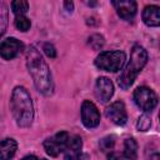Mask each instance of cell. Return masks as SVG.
Listing matches in <instances>:
<instances>
[{"mask_svg":"<svg viewBox=\"0 0 160 160\" xmlns=\"http://www.w3.org/2000/svg\"><path fill=\"white\" fill-rule=\"evenodd\" d=\"M105 115L116 125H124L128 120V112L122 101H115L110 106H108L105 110Z\"/></svg>","mask_w":160,"mask_h":160,"instance_id":"obj_10","label":"cell"},{"mask_svg":"<svg viewBox=\"0 0 160 160\" xmlns=\"http://www.w3.org/2000/svg\"><path fill=\"white\" fill-rule=\"evenodd\" d=\"M18 150V142L14 139H4L0 141V160H10Z\"/></svg>","mask_w":160,"mask_h":160,"instance_id":"obj_15","label":"cell"},{"mask_svg":"<svg viewBox=\"0 0 160 160\" xmlns=\"http://www.w3.org/2000/svg\"><path fill=\"white\" fill-rule=\"evenodd\" d=\"M69 134L66 131H60L58 134H55L54 136L46 139L44 141V149L46 151V154H49L50 156H58L60 152H62L66 148L68 140H69Z\"/></svg>","mask_w":160,"mask_h":160,"instance_id":"obj_6","label":"cell"},{"mask_svg":"<svg viewBox=\"0 0 160 160\" xmlns=\"http://www.w3.org/2000/svg\"><path fill=\"white\" fill-rule=\"evenodd\" d=\"M29 9V2L25 0H16L11 2V10L15 14V16L24 15Z\"/></svg>","mask_w":160,"mask_h":160,"instance_id":"obj_16","label":"cell"},{"mask_svg":"<svg viewBox=\"0 0 160 160\" xmlns=\"http://www.w3.org/2000/svg\"><path fill=\"white\" fill-rule=\"evenodd\" d=\"M82 141L78 135L69 136L66 148L64 150V160H79L81 156Z\"/></svg>","mask_w":160,"mask_h":160,"instance_id":"obj_12","label":"cell"},{"mask_svg":"<svg viewBox=\"0 0 160 160\" xmlns=\"http://www.w3.org/2000/svg\"><path fill=\"white\" fill-rule=\"evenodd\" d=\"M114 142H115L114 141V136H106V138H104V139L100 140L99 145H100V149L102 151H109L114 146Z\"/></svg>","mask_w":160,"mask_h":160,"instance_id":"obj_20","label":"cell"},{"mask_svg":"<svg viewBox=\"0 0 160 160\" xmlns=\"http://www.w3.org/2000/svg\"><path fill=\"white\" fill-rule=\"evenodd\" d=\"M112 5L116 9L118 15L124 20H130L136 14V2L132 0H125V1H112Z\"/></svg>","mask_w":160,"mask_h":160,"instance_id":"obj_13","label":"cell"},{"mask_svg":"<svg viewBox=\"0 0 160 160\" xmlns=\"http://www.w3.org/2000/svg\"><path fill=\"white\" fill-rule=\"evenodd\" d=\"M81 121L88 129L96 128L100 122V112L96 105L89 100H85L81 105Z\"/></svg>","mask_w":160,"mask_h":160,"instance_id":"obj_7","label":"cell"},{"mask_svg":"<svg viewBox=\"0 0 160 160\" xmlns=\"http://www.w3.org/2000/svg\"><path fill=\"white\" fill-rule=\"evenodd\" d=\"M138 129L140 131H148L151 126V119L148 114H142L139 119H138V124H136Z\"/></svg>","mask_w":160,"mask_h":160,"instance_id":"obj_18","label":"cell"},{"mask_svg":"<svg viewBox=\"0 0 160 160\" xmlns=\"http://www.w3.org/2000/svg\"><path fill=\"white\" fill-rule=\"evenodd\" d=\"M42 50H44V52L46 54V56L50 58V59H54V58L56 56V50H55L54 45L50 44V42H45V44L42 45Z\"/></svg>","mask_w":160,"mask_h":160,"instance_id":"obj_21","label":"cell"},{"mask_svg":"<svg viewBox=\"0 0 160 160\" xmlns=\"http://www.w3.org/2000/svg\"><path fill=\"white\" fill-rule=\"evenodd\" d=\"M148 61V52L146 50L140 46V45H135L131 50V55H130V60L126 64L125 69L122 70L121 75L119 76V85L122 89H128L132 85V82L135 81L138 74L142 70V68L145 66Z\"/></svg>","mask_w":160,"mask_h":160,"instance_id":"obj_3","label":"cell"},{"mask_svg":"<svg viewBox=\"0 0 160 160\" xmlns=\"http://www.w3.org/2000/svg\"><path fill=\"white\" fill-rule=\"evenodd\" d=\"M134 101L135 104L144 111H151L158 104L156 94L146 86H139L134 91Z\"/></svg>","mask_w":160,"mask_h":160,"instance_id":"obj_5","label":"cell"},{"mask_svg":"<svg viewBox=\"0 0 160 160\" xmlns=\"http://www.w3.org/2000/svg\"><path fill=\"white\" fill-rule=\"evenodd\" d=\"M11 112L15 122L20 128H28L34 120V106L28 90L22 86H16L11 94Z\"/></svg>","mask_w":160,"mask_h":160,"instance_id":"obj_2","label":"cell"},{"mask_svg":"<svg viewBox=\"0 0 160 160\" xmlns=\"http://www.w3.org/2000/svg\"><path fill=\"white\" fill-rule=\"evenodd\" d=\"M89 44H90L95 50H99V49H101L102 45H104V38H102L101 35H99V34H94V35H91V36L89 38Z\"/></svg>","mask_w":160,"mask_h":160,"instance_id":"obj_19","label":"cell"},{"mask_svg":"<svg viewBox=\"0 0 160 160\" xmlns=\"http://www.w3.org/2000/svg\"><path fill=\"white\" fill-rule=\"evenodd\" d=\"M142 20L148 26H159L160 24V11L159 6L149 5L142 11Z\"/></svg>","mask_w":160,"mask_h":160,"instance_id":"obj_14","label":"cell"},{"mask_svg":"<svg viewBox=\"0 0 160 160\" xmlns=\"http://www.w3.org/2000/svg\"><path fill=\"white\" fill-rule=\"evenodd\" d=\"M159 159H160L159 154H154V155H151V156H150V159H149V160H159Z\"/></svg>","mask_w":160,"mask_h":160,"instance_id":"obj_24","label":"cell"},{"mask_svg":"<svg viewBox=\"0 0 160 160\" xmlns=\"http://www.w3.org/2000/svg\"><path fill=\"white\" fill-rule=\"evenodd\" d=\"M125 60H126L125 52H122L120 50L104 51V52H101L96 56L95 65L100 70L116 72V71L121 70V68L125 64Z\"/></svg>","mask_w":160,"mask_h":160,"instance_id":"obj_4","label":"cell"},{"mask_svg":"<svg viewBox=\"0 0 160 160\" xmlns=\"http://www.w3.org/2000/svg\"><path fill=\"white\" fill-rule=\"evenodd\" d=\"M38 160H46V159H44V158H42V159H38Z\"/></svg>","mask_w":160,"mask_h":160,"instance_id":"obj_25","label":"cell"},{"mask_svg":"<svg viewBox=\"0 0 160 160\" xmlns=\"http://www.w3.org/2000/svg\"><path fill=\"white\" fill-rule=\"evenodd\" d=\"M64 6H65V9L68 10V11H72V9H74V4L71 2V1H65L64 2Z\"/></svg>","mask_w":160,"mask_h":160,"instance_id":"obj_22","label":"cell"},{"mask_svg":"<svg viewBox=\"0 0 160 160\" xmlns=\"http://www.w3.org/2000/svg\"><path fill=\"white\" fill-rule=\"evenodd\" d=\"M21 160H38V158H36V156H34V155H29V156L22 158Z\"/></svg>","mask_w":160,"mask_h":160,"instance_id":"obj_23","label":"cell"},{"mask_svg":"<svg viewBox=\"0 0 160 160\" xmlns=\"http://www.w3.org/2000/svg\"><path fill=\"white\" fill-rule=\"evenodd\" d=\"M114 94V85L110 79L101 76L95 84V95L101 102H108Z\"/></svg>","mask_w":160,"mask_h":160,"instance_id":"obj_11","label":"cell"},{"mask_svg":"<svg viewBox=\"0 0 160 160\" xmlns=\"http://www.w3.org/2000/svg\"><path fill=\"white\" fill-rule=\"evenodd\" d=\"M138 155V144L132 138L124 141V150L121 152L112 151L108 155V160H135Z\"/></svg>","mask_w":160,"mask_h":160,"instance_id":"obj_9","label":"cell"},{"mask_svg":"<svg viewBox=\"0 0 160 160\" xmlns=\"http://www.w3.org/2000/svg\"><path fill=\"white\" fill-rule=\"evenodd\" d=\"M26 65L36 89L46 96L51 95L54 90V82L50 69L40 52L34 46H30L26 52Z\"/></svg>","mask_w":160,"mask_h":160,"instance_id":"obj_1","label":"cell"},{"mask_svg":"<svg viewBox=\"0 0 160 160\" xmlns=\"http://www.w3.org/2000/svg\"><path fill=\"white\" fill-rule=\"evenodd\" d=\"M24 49V44L15 38H8L0 42V56L5 60H11L18 56Z\"/></svg>","mask_w":160,"mask_h":160,"instance_id":"obj_8","label":"cell"},{"mask_svg":"<svg viewBox=\"0 0 160 160\" xmlns=\"http://www.w3.org/2000/svg\"><path fill=\"white\" fill-rule=\"evenodd\" d=\"M30 25H31V22L25 15H20V16L15 18V26L20 31H28L30 29Z\"/></svg>","mask_w":160,"mask_h":160,"instance_id":"obj_17","label":"cell"}]
</instances>
